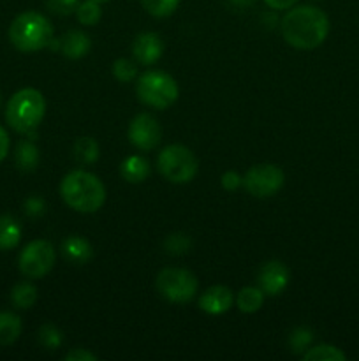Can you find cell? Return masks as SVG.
<instances>
[{
	"label": "cell",
	"instance_id": "obj_15",
	"mask_svg": "<svg viewBox=\"0 0 359 361\" xmlns=\"http://www.w3.org/2000/svg\"><path fill=\"white\" fill-rule=\"evenodd\" d=\"M62 252L65 259H69L73 264H87L94 256V249H92L90 242L83 236H69L63 240Z\"/></svg>",
	"mask_w": 359,
	"mask_h": 361
},
{
	"label": "cell",
	"instance_id": "obj_4",
	"mask_svg": "<svg viewBox=\"0 0 359 361\" xmlns=\"http://www.w3.org/2000/svg\"><path fill=\"white\" fill-rule=\"evenodd\" d=\"M46 113V101L35 88H21L9 99L6 108L7 123L16 133H34Z\"/></svg>",
	"mask_w": 359,
	"mask_h": 361
},
{
	"label": "cell",
	"instance_id": "obj_24",
	"mask_svg": "<svg viewBox=\"0 0 359 361\" xmlns=\"http://www.w3.org/2000/svg\"><path fill=\"white\" fill-rule=\"evenodd\" d=\"M76 16L81 25L92 27V25H97L99 20H101L102 9L95 0H84V2H80V6H77Z\"/></svg>",
	"mask_w": 359,
	"mask_h": 361
},
{
	"label": "cell",
	"instance_id": "obj_3",
	"mask_svg": "<svg viewBox=\"0 0 359 361\" xmlns=\"http://www.w3.org/2000/svg\"><path fill=\"white\" fill-rule=\"evenodd\" d=\"M9 39L14 48L23 53L44 49L53 41V25L46 16L35 11L21 13L9 27Z\"/></svg>",
	"mask_w": 359,
	"mask_h": 361
},
{
	"label": "cell",
	"instance_id": "obj_30",
	"mask_svg": "<svg viewBox=\"0 0 359 361\" xmlns=\"http://www.w3.org/2000/svg\"><path fill=\"white\" fill-rule=\"evenodd\" d=\"M46 4L51 13L58 14V16H69V14L76 13L80 0H48Z\"/></svg>",
	"mask_w": 359,
	"mask_h": 361
},
{
	"label": "cell",
	"instance_id": "obj_36",
	"mask_svg": "<svg viewBox=\"0 0 359 361\" xmlns=\"http://www.w3.org/2000/svg\"><path fill=\"white\" fill-rule=\"evenodd\" d=\"M95 2H99V4H101V2H108V0H95Z\"/></svg>",
	"mask_w": 359,
	"mask_h": 361
},
{
	"label": "cell",
	"instance_id": "obj_1",
	"mask_svg": "<svg viewBox=\"0 0 359 361\" xmlns=\"http://www.w3.org/2000/svg\"><path fill=\"white\" fill-rule=\"evenodd\" d=\"M282 35L296 49H315L329 34V20L319 7H292L282 18Z\"/></svg>",
	"mask_w": 359,
	"mask_h": 361
},
{
	"label": "cell",
	"instance_id": "obj_29",
	"mask_svg": "<svg viewBox=\"0 0 359 361\" xmlns=\"http://www.w3.org/2000/svg\"><path fill=\"white\" fill-rule=\"evenodd\" d=\"M39 342L44 345L46 349H58L62 345V334L53 324H44L39 330Z\"/></svg>",
	"mask_w": 359,
	"mask_h": 361
},
{
	"label": "cell",
	"instance_id": "obj_2",
	"mask_svg": "<svg viewBox=\"0 0 359 361\" xmlns=\"http://www.w3.org/2000/svg\"><path fill=\"white\" fill-rule=\"evenodd\" d=\"M63 203L81 214H94L101 210L106 201L104 183L94 173L76 169L63 176L60 183Z\"/></svg>",
	"mask_w": 359,
	"mask_h": 361
},
{
	"label": "cell",
	"instance_id": "obj_12",
	"mask_svg": "<svg viewBox=\"0 0 359 361\" xmlns=\"http://www.w3.org/2000/svg\"><path fill=\"white\" fill-rule=\"evenodd\" d=\"M162 51H164V42H162L160 35L157 32H143L132 42L134 59L141 66L155 63L162 56Z\"/></svg>",
	"mask_w": 359,
	"mask_h": 361
},
{
	"label": "cell",
	"instance_id": "obj_20",
	"mask_svg": "<svg viewBox=\"0 0 359 361\" xmlns=\"http://www.w3.org/2000/svg\"><path fill=\"white\" fill-rule=\"evenodd\" d=\"M16 166L21 171H34L39 164V150L32 141H21L16 148Z\"/></svg>",
	"mask_w": 359,
	"mask_h": 361
},
{
	"label": "cell",
	"instance_id": "obj_5",
	"mask_svg": "<svg viewBox=\"0 0 359 361\" xmlns=\"http://www.w3.org/2000/svg\"><path fill=\"white\" fill-rule=\"evenodd\" d=\"M137 97L146 106L155 109H165L175 104L180 95L178 83L171 74L164 71H148L137 80Z\"/></svg>",
	"mask_w": 359,
	"mask_h": 361
},
{
	"label": "cell",
	"instance_id": "obj_27",
	"mask_svg": "<svg viewBox=\"0 0 359 361\" xmlns=\"http://www.w3.org/2000/svg\"><path fill=\"white\" fill-rule=\"evenodd\" d=\"M113 74L118 81L122 83H129V81L136 80L137 78V66L136 62L129 59H118L113 63Z\"/></svg>",
	"mask_w": 359,
	"mask_h": 361
},
{
	"label": "cell",
	"instance_id": "obj_17",
	"mask_svg": "<svg viewBox=\"0 0 359 361\" xmlns=\"http://www.w3.org/2000/svg\"><path fill=\"white\" fill-rule=\"evenodd\" d=\"M21 228L11 215L0 217V250H11L20 243Z\"/></svg>",
	"mask_w": 359,
	"mask_h": 361
},
{
	"label": "cell",
	"instance_id": "obj_18",
	"mask_svg": "<svg viewBox=\"0 0 359 361\" xmlns=\"http://www.w3.org/2000/svg\"><path fill=\"white\" fill-rule=\"evenodd\" d=\"M21 334V319L13 312H0V345H11Z\"/></svg>",
	"mask_w": 359,
	"mask_h": 361
},
{
	"label": "cell",
	"instance_id": "obj_35",
	"mask_svg": "<svg viewBox=\"0 0 359 361\" xmlns=\"http://www.w3.org/2000/svg\"><path fill=\"white\" fill-rule=\"evenodd\" d=\"M7 152H9V136H7L6 129L0 126V162L6 159Z\"/></svg>",
	"mask_w": 359,
	"mask_h": 361
},
{
	"label": "cell",
	"instance_id": "obj_33",
	"mask_svg": "<svg viewBox=\"0 0 359 361\" xmlns=\"http://www.w3.org/2000/svg\"><path fill=\"white\" fill-rule=\"evenodd\" d=\"M65 360L67 361H95L97 360V356L94 355V353L87 351V349H73L70 353H67L65 355Z\"/></svg>",
	"mask_w": 359,
	"mask_h": 361
},
{
	"label": "cell",
	"instance_id": "obj_7",
	"mask_svg": "<svg viewBox=\"0 0 359 361\" xmlns=\"http://www.w3.org/2000/svg\"><path fill=\"white\" fill-rule=\"evenodd\" d=\"M157 289L169 302L189 303L197 293V279L185 268H164L157 275Z\"/></svg>",
	"mask_w": 359,
	"mask_h": 361
},
{
	"label": "cell",
	"instance_id": "obj_25",
	"mask_svg": "<svg viewBox=\"0 0 359 361\" xmlns=\"http://www.w3.org/2000/svg\"><path fill=\"white\" fill-rule=\"evenodd\" d=\"M313 342V334L310 328H296L294 331L291 334V337H289V348H291V351L294 353V355H305L306 349L312 345Z\"/></svg>",
	"mask_w": 359,
	"mask_h": 361
},
{
	"label": "cell",
	"instance_id": "obj_34",
	"mask_svg": "<svg viewBox=\"0 0 359 361\" xmlns=\"http://www.w3.org/2000/svg\"><path fill=\"white\" fill-rule=\"evenodd\" d=\"M271 9H277V11H284V9H291L298 4V0H264Z\"/></svg>",
	"mask_w": 359,
	"mask_h": 361
},
{
	"label": "cell",
	"instance_id": "obj_28",
	"mask_svg": "<svg viewBox=\"0 0 359 361\" xmlns=\"http://www.w3.org/2000/svg\"><path fill=\"white\" fill-rule=\"evenodd\" d=\"M165 252L172 254V256H183V254L189 252L190 249V238L189 236L182 235V233H172L165 238L164 242Z\"/></svg>",
	"mask_w": 359,
	"mask_h": 361
},
{
	"label": "cell",
	"instance_id": "obj_31",
	"mask_svg": "<svg viewBox=\"0 0 359 361\" xmlns=\"http://www.w3.org/2000/svg\"><path fill=\"white\" fill-rule=\"evenodd\" d=\"M220 183L225 190L232 192V190L239 189V187L243 185V176L239 175L238 171H225L224 175H222Z\"/></svg>",
	"mask_w": 359,
	"mask_h": 361
},
{
	"label": "cell",
	"instance_id": "obj_16",
	"mask_svg": "<svg viewBox=\"0 0 359 361\" xmlns=\"http://www.w3.org/2000/svg\"><path fill=\"white\" fill-rule=\"evenodd\" d=\"M120 173L130 183H141L150 175V162L141 155H130L120 166Z\"/></svg>",
	"mask_w": 359,
	"mask_h": 361
},
{
	"label": "cell",
	"instance_id": "obj_32",
	"mask_svg": "<svg viewBox=\"0 0 359 361\" xmlns=\"http://www.w3.org/2000/svg\"><path fill=\"white\" fill-rule=\"evenodd\" d=\"M44 201L41 200V197H30V200H27V203H25V212H27V215H30V217H39V215L44 214Z\"/></svg>",
	"mask_w": 359,
	"mask_h": 361
},
{
	"label": "cell",
	"instance_id": "obj_22",
	"mask_svg": "<svg viewBox=\"0 0 359 361\" xmlns=\"http://www.w3.org/2000/svg\"><path fill=\"white\" fill-rule=\"evenodd\" d=\"M11 300H13L14 307H18V309H30L37 302V289H35V286L28 284V282H21V284L14 286L13 293H11Z\"/></svg>",
	"mask_w": 359,
	"mask_h": 361
},
{
	"label": "cell",
	"instance_id": "obj_6",
	"mask_svg": "<svg viewBox=\"0 0 359 361\" xmlns=\"http://www.w3.org/2000/svg\"><path fill=\"white\" fill-rule=\"evenodd\" d=\"M157 168L165 180L172 183H187L194 180L199 162L185 145H169L158 154Z\"/></svg>",
	"mask_w": 359,
	"mask_h": 361
},
{
	"label": "cell",
	"instance_id": "obj_14",
	"mask_svg": "<svg viewBox=\"0 0 359 361\" xmlns=\"http://www.w3.org/2000/svg\"><path fill=\"white\" fill-rule=\"evenodd\" d=\"M92 48V41L84 32L70 30L58 39V49L67 59H83L88 55Z\"/></svg>",
	"mask_w": 359,
	"mask_h": 361
},
{
	"label": "cell",
	"instance_id": "obj_19",
	"mask_svg": "<svg viewBox=\"0 0 359 361\" xmlns=\"http://www.w3.org/2000/svg\"><path fill=\"white\" fill-rule=\"evenodd\" d=\"M264 293L260 288H243L236 296V305L241 312L253 314L263 307Z\"/></svg>",
	"mask_w": 359,
	"mask_h": 361
},
{
	"label": "cell",
	"instance_id": "obj_10",
	"mask_svg": "<svg viewBox=\"0 0 359 361\" xmlns=\"http://www.w3.org/2000/svg\"><path fill=\"white\" fill-rule=\"evenodd\" d=\"M129 140L139 150L150 152L157 148L162 140V129L155 116L148 115V113L134 116L129 126Z\"/></svg>",
	"mask_w": 359,
	"mask_h": 361
},
{
	"label": "cell",
	"instance_id": "obj_8",
	"mask_svg": "<svg viewBox=\"0 0 359 361\" xmlns=\"http://www.w3.org/2000/svg\"><path fill=\"white\" fill-rule=\"evenodd\" d=\"M55 249L46 240H34L20 254V270L28 279H42L55 267Z\"/></svg>",
	"mask_w": 359,
	"mask_h": 361
},
{
	"label": "cell",
	"instance_id": "obj_13",
	"mask_svg": "<svg viewBox=\"0 0 359 361\" xmlns=\"http://www.w3.org/2000/svg\"><path fill=\"white\" fill-rule=\"evenodd\" d=\"M232 303H234V295L227 286H213L201 295L199 309L210 316H220L231 309Z\"/></svg>",
	"mask_w": 359,
	"mask_h": 361
},
{
	"label": "cell",
	"instance_id": "obj_9",
	"mask_svg": "<svg viewBox=\"0 0 359 361\" xmlns=\"http://www.w3.org/2000/svg\"><path fill=\"white\" fill-rule=\"evenodd\" d=\"M284 171L273 164H259L250 168L243 176V187L256 197L275 196L284 185Z\"/></svg>",
	"mask_w": 359,
	"mask_h": 361
},
{
	"label": "cell",
	"instance_id": "obj_26",
	"mask_svg": "<svg viewBox=\"0 0 359 361\" xmlns=\"http://www.w3.org/2000/svg\"><path fill=\"white\" fill-rule=\"evenodd\" d=\"M141 4H143L146 13L151 14V16L165 18L175 13L180 0H141Z\"/></svg>",
	"mask_w": 359,
	"mask_h": 361
},
{
	"label": "cell",
	"instance_id": "obj_11",
	"mask_svg": "<svg viewBox=\"0 0 359 361\" xmlns=\"http://www.w3.org/2000/svg\"><path fill=\"white\" fill-rule=\"evenodd\" d=\"M289 284V270L280 261H270L260 268L259 288L264 295L277 296L285 291Z\"/></svg>",
	"mask_w": 359,
	"mask_h": 361
},
{
	"label": "cell",
	"instance_id": "obj_23",
	"mask_svg": "<svg viewBox=\"0 0 359 361\" xmlns=\"http://www.w3.org/2000/svg\"><path fill=\"white\" fill-rule=\"evenodd\" d=\"M305 361H344L345 355L331 344H319L303 355Z\"/></svg>",
	"mask_w": 359,
	"mask_h": 361
},
{
	"label": "cell",
	"instance_id": "obj_21",
	"mask_svg": "<svg viewBox=\"0 0 359 361\" xmlns=\"http://www.w3.org/2000/svg\"><path fill=\"white\" fill-rule=\"evenodd\" d=\"M99 143L90 136H83L74 143V159L81 164H94L99 159Z\"/></svg>",
	"mask_w": 359,
	"mask_h": 361
},
{
	"label": "cell",
	"instance_id": "obj_37",
	"mask_svg": "<svg viewBox=\"0 0 359 361\" xmlns=\"http://www.w3.org/2000/svg\"><path fill=\"white\" fill-rule=\"evenodd\" d=\"M0 104H2V95H0Z\"/></svg>",
	"mask_w": 359,
	"mask_h": 361
}]
</instances>
